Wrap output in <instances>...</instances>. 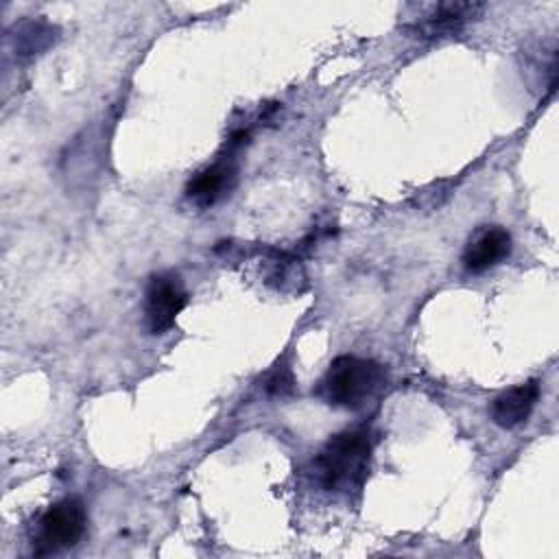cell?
I'll list each match as a JSON object with an SVG mask.
<instances>
[{
	"label": "cell",
	"instance_id": "7",
	"mask_svg": "<svg viewBox=\"0 0 559 559\" xmlns=\"http://www.w3.org/2000/svg\"><path fill=\"white\" fill-rule=\"evenodd\" d=\"M539 400V382L528 380L504 393H500L491 404V419L500 428H515L528 419Z\"/></svg>",
	"mask_w": 559,
	"mask_h": 559
},
{
	"label": "cell",
	"instance_id": "1",
	"mask_svg": "<svg viewBox=\"0 0 559 559\" xmlns=\"http://www.w3.org/2000/svg\"><path fill=\"white\" fill-rule=\"evenodd\" d=\"M371 450L369 430L358 428L334 435L314 459L319 485L328 491L358 489L369 474Z\"/></svg>",
	"mask_w": 559,
	"mask_h": 559
},
{
	"label": "cell",
	"instance_id": "6",
	"mask_svg": "<svg viewBox=\"0 0 559 559\" xmlns=\"http://www.w3.org/2000/svg\"><path fill=\"white\" fill-rule=\"evenodd\" d=\"M509 253H511V234L502 227H487L467 242L463 251V266L472 273H483L496 266Z\"/></svg>",
	"mask_w": 559,
	"mask_h": 559
},
{
	"label": "cell",
	"instance_id": "5",
	"mask_svg": "<svg viewBox=\"0 0 559 559\" xmlns=\"http://www.w3.org/2000/svg\"><path fill=\"white\" fill-rule=\"evenodd\" d=\"M188 293L179 280V275L164 273L155 275L148 282L146 299H144V314L146 325L153 334H164L177 319V314L186 308Z\"/></svg>",
	"mask_w": 559,
	"mask_h": 559
},
{
	"label": "cell",
	"instance_id": "9",
	"mask_svg": "<svg viewBox=\"0 0 559 559\" xmlns=\"http://www.w3.org/2000/svg\"><path fill=\"white\" fill-rule=\"evenodd\" d=\"M266 391L277 397L290 395L295 391V376L286 362L275 365V369L266 376Z\"/></svg>",
	"mask_w": 559,
	"mask_h": 559
},
{
	"label": "cell",
	"instance_id": "3",
	"mask_svg": "<svg viewBox=\"0 0 559 559\" xmlns=\"http://www.w3.org/2000/svg\"><path fill=\"white\" fill-rule=\"evenodd\" d=\"M87 526V513L79 498H63L46 509L37 526L39 552H57L81 542Z\"/></svg>",
	"mask_w": 559,
	"mask_h": 559
},
{
	"label": "cell",
	"instance_id": "2",
	"mask_svg": "<svg viewBox=\"0 0 559 559\" xmlns=\"http://www.w3.org/2000/svg\"><path fill=\"white\" fill-rule=\"evenodd\" d=\"M384 369L376 360L338 356L330 362L319 384V395L338 408H360L384 386Z\"/></svg>",
	"mask_w": 559,
	"mask_h": 559
},
{
	"label": "cell",
	"instance_id": "4",
	"mask_svg": "<svg viewBox=\"0 0 559 559\" xmlns=\"http://www.w3.org/2000/svg\"><path fill=\"white\" fill-rule=\"evenodd\" d=\"M417 9L413 13L408 28L417 33V37H445L459 33L467 22L480 17L485 4L480 2H432L411 7Z\"/></svg>",
	"mask_w": 559,
	"mask_h": 559
},
{
	"label": "cell",
	"instance_id": "8",
	"mask_svg": "<svg viewBox=\"0 0 559 559\" xmlns=\"http://www.w3.org/2000/svg\"><path fill=\"white\" fill-rule=\"evenodd\" d=\"M234 179V166L227 162H216L201 170L190 183H188V197L197 201L199 205H212L218 201L225 190H229Z\"/></svg>",
	"mask_w": 559,
	"mask_h": 559
}]
</instances>
